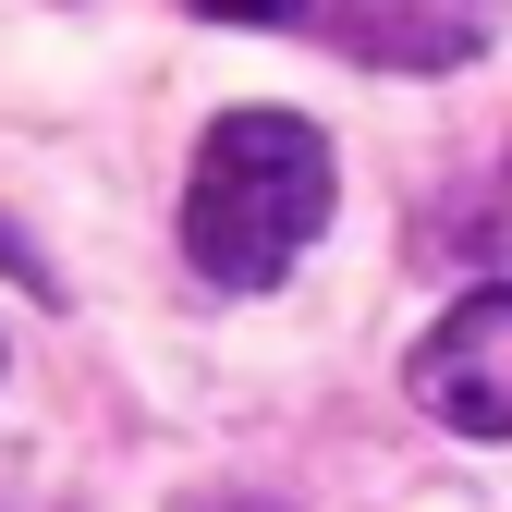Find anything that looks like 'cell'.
I'll use <instances>...</instances> for the list:
<instances>
[{"label":"cell","mask_w":512,"mask_h":512,"mask_svg":"<svg viewBox=\"0 0 512 512\" xmlns=\"http://www.w3.org/2000/svg\"><path fill=\"white\" fill-rule=\"evenodd\" d=\"M183 13H208V25H293L305 0H183Z\"/></svg>","instance_id":"obj_4"},{"label":"cell","mask_w":512,"mask_h":512,"mask_svg":"<svg viewBox=\"0 0 512 512\" xmlns=\"http://www.w3.org/2000/svg\"><path fill=\"white\" fill-rule=\"evenodd\" d=\"M500 25V0H330V37L378 74H452Z\"/></svg>","instance_id":"obj_3"},{"label":"cell","mask_w":512,"mask_h":512,"mask_svg":"<svg viewBox=\"0 0 512 512\" xmlns=\"http://www.w3.org/2000/svg\"><path fill=\"white\" fill-rule=\"evenodd\" d=\"M330 196H342V171L305 110H220L196 171H183V256L220 293H269L330 232Z\"/></svg>","instance_id":"obj_1"},{"label":"cell","mask_w":512,"mask_h":512,"mask_svg":"<svg viewBox=\"0 0 512 512\" xmlns=\"http://www.w3.org/2000/svg\"><path fill=\"white\" fill-rule=\"evenodd\" d=\"M415 403L439 427H464V439H512V281L464 293L415 342Z\"/></svg>","instance_id":"obj_2"}]
</instances>
